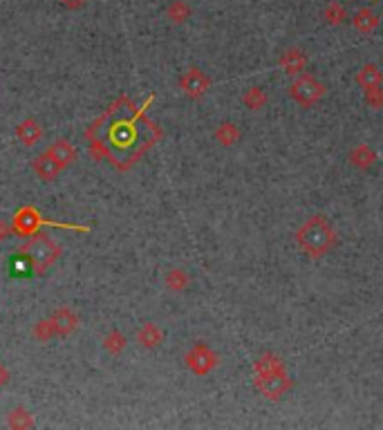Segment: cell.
<instances>
[{"instance_id": "603a6c76", "label": "cell", "mask_w": 383, "mask_h": 430, "mask_svg": "<svg viewBox=\"0 0 383 430\" xmlns=\"http://www.w3.org/2000/svg\"><path fill=\"white\" fill-rule=\"evenodd\" d=\"M126 343H128L126 336H123L119 330H112L104 336V349L112 356H119L123 349H126Z\"/></svg>"}, {"instance_id": "e0dca14e", "label": "cell", "mask_w": 383, "mask_h": 430, "mask_svg": "<svg viewBox=\"0 0 383 430\" xmlns=\"http://www.w3.org/2000/svg\"><path fill=\"white\" fill-rule=\"evenodd\" d=\"M240 137H242V132H240V128L235 126L233 121H224V123H220V126L216 128V141L218 144H222V146H235L240 141Z\"/></svg>"}, {"instance_id": "7c38bea8", "label": "cell", "mask_w": 383, "mask_h": 430, "mask_svg": "<svg viewBox=\"0 0 383 430\" xmlns=\"http://www.w3.org/2000/svg\"><path fill=\"white\" fill-rule=\"evenodd\" d=\"M16 137L25 146H36L43 139V126L36 119H22L16 126Z\"/></svg>"}, {"instance_id": "3957f363", "label": "cell", "mask_w": 383, "mask_h": 430, "mask_svg": "<svg viewBox=\"0 0 383 430\" xmlns=\"http://www.w3.org/2000/svg\"><path fill=\"white\" fill-rule=\"evenodd\" d=\"M52 224V226H61V229H76V231H88V226H72V224H61V222H52V220H43L41 213L34 207H22L16 211V215L11 218V235L18 237H32L34 233H39L41 226Z\"/></svg>"}, {"instance_id": "5b68a950", "label": "cell", "mask_w": 383, "mask_h": 430, "mask_svg": "<svg viewBox=\"0 0 383 430\" xmlns=\"http://www.w3.org/2000/svg\"><path fill=\"white\" fill-rule=\"evenodd\" d=\"M291 388H294V381L289 379L285 368L265 372V375H256V390L265 394L267 399H280Z\"/></svg>"}, {"instance_id": "484cf974", "label": "cell", "mask_w": 383, "mask_h": 430, "mask_svg": "<svg viewBox=\"0 0 383 430\" xmlns=\"http://www.w3.org/2000/svg\"><path fill=\"white\" fill-rule=\"evenodd\" d=\"M363 95H365V104L370 108H375V110L383 108V85L381 88H372V90H365Z\"/></svg>"}, {"instance_id": "cb8c5ba5", "label": "cell", "mask_w": 383, "mask_h": 430, "mask_svg": "<svg viewBox=\"0 0 383 430\" xmlns=\"http://www.w3.org/2000/svg\"><path fill=\"white\" fill-rule=\"evenodd\" d=\"M323 18H325V22H330V25L336 27V25H343V22L347 20V11L341 3H330L323 11Z\"/></svg>"}, {"instance_id": "4316f807", "label": "cell", "mask_w": 383, "mask_h": 430, "mask_svg": "<svg viewBox=\"0 0 383 430\" xmlns=\"http://www.w3.org/2000/svg\"><path fill=\"white\" fill-rule=\"evenodd\" d=\"M61 5L65 9H70V11H76V9H81L85 5V0H61Z\"/></svg>"}, {"instance_id": "5bb4252c", "label": "cell", "mask_w": 383, "mask_h": 430, "mask_svg": "<svg viewBox=\"0 0 383 430\" xmlns=\"http://www.w3.org/2000/svg\"><path fill=\"white\" fill-rule=\"evenodd\" d=\"M32 168L41 179H45V182H52V179H56V177H59V173L63 171V168L56 164L48 153L39 155L36 160L32 162Z\"/></svg>"}, {"instance_id": "52a82bcc", "label": "cell", "mask_w": 383, "mask_h": 430, "mask_svg": "<svg viewBox=\"0 0 383 430\" xmlns=\"http://www.w3.org/2000/svg\"><path fill=\"white\" fill-rule=\"evenodd\" d=\"M179 90H182L186 99L197 101L211 90V76L204 70H200V67H188L182 78H179Z\"/></svg>"}, {"instance_id": "8992f818", "label": "cell", "mask_w": 383, "mask_h": 430, "mask_svg": "<svg viewBox=\"0 0 383 430\" xmlns=\"http://www.w3.org/2000/svg\"><path fill=\"white\" fill-rule=\"evenodd\" d=\"M218 361H220L218 354L213 352V349H211L207 343H195V345L184 354L186 368L193 372V375H197V377L211 375V372L218 368Z\"/></svg>"}, {"instance_id": "9c48e42d", "label": "cell", "mask_w": 383, "mask_h": 430, "mask_svg": "<svg viewBox=\"0 0 383 430\" xmlns=\"http://www.w3.org/2000/svg\"><path fill=\"white\" fill-rule=\"evenodd\" d=\"M278 65L283 67L285 74L298 76V74H302V70H305V65H307V54L300 48H287L283 54H280Z\"/></svg>"}, {"instance_id": "ffe728a7", "label": "cell", "mask_w": 383, "mask_h": 430, "mask_svg": "<svg viewBox=\"0 0 383 430\" xmlns=\"http://www.w3.org/2000/svg\"><path fill=\"white\" fill-rule=\"evenodd\" d=\"M267 101H269V97H267V92H265L263 88H249L242 95V104L249 110H253V112L263 110L267 106Z\"/></svg>"}, {"instance_id": "4fadbf2b", "label": "cell", "mask_w": 383, "mask_h": 430, "mask_svg": "<svg viewBox=\"0 0 383 430\" xmlns=\"http://www.w3.org/2000/svg\"><path fill=\"white\" fill-rule=\"evenodd\" d=\"M356 85L363 90H372V88H381L383 85V72L375 63H365L361 70L356 72Z\"/></svg>"}, {"instance_id": "6da1fadb", "label": "cell", "mask_w": 383, "mask_h": 430, "mask_svg": "<svg viewBox=\"0 0 383 430\" xmlns=\"http://www.w3.org/2000/svg\"><path fill=\"white\" fill-rule=\"evenodd\" d=\"M294 237H296V244L300 247V251L316 260L328 256L339 244V233H336V229L325 215H312V218H307L298 226Z\"/></svg>"}, {"instance_id": "7a4b0ae2", "label": "cell", "mask_w": 383, "mask_h": 430, "mask_svg": "<svg viewBox=\"0 0 383 430\" xmlns=\"http://www.w3.org/2000/svg\"><path fill=\"white\" fill-rule=\"evenodd\" d=\"M61 251L63 249L56 244L50 235H43V233H34L29 240L18 249L22 260L29 265V271H34L36 276H43L45 271L61 258Z\"/></svg>"}, {"instance_id": "d4e9b609", "label": "cell", "mask_w": 383, "mask_h": 430, "mask_svg": "<svg viewBox=\"0 0 383 430\" xmlns=\"http://www.w3.org/2000/svg\"><path fill=\"white\" fill-rule=\"evenodd\" d=\"M32 334H34V338H39V341H50L52 336H56V332H54V325H52V321L50 319H45V321H39L36 325H34V330H32Z\"/></svg>"}, {"instance_id": "7402d4cb", "label": "cell", "mask_w": 383, "mask_h": 430, "mask_svg": "<svg viewBox=\"0 0 383 430\" xmlns=\"http://www.w3.org/2000/svg\"><path fill=\"white\" fill-rule=\"evenodd\" d=\"M164 282H166V287L171 289L173 293H179V291H184L188 287L190 278H188V274H186L184 269H171L166 274Z\"/></svg>"}, {"instance_id": "9a60e30c", "label": "cell", "mask_w": 383, "mask_h": 430, "mask_svg": "<svg viewBox=\"0 0 383 430\" xmlns=\"http://www.w3.org/2000/svg\"><path fill=\"white\" fill-rule=\"evenodd\" d=\"M137 343L146 349H155L164 343V332L162 327H157L155 323H144L137 332Z\"/></svg>"}, {"instance_id": "2e32d148", "label": "cell", "mask_w": 383, "mask_h": 430, "mask_svg": "<svg viewBox=\"0 0 383 430\" xmlns=\"http://www.w3.org/2000/svg\"><path fill=\"white\" fill-rule=\"evenodd\" d=\"M379 22H381V18L370 7L358 9L356 14L352 16V25H354V29L358 34H372L379 27Z\"/></svg>"}, {"instance_id": "30bf717a", "label": "cell", "mask_w": 383, "mask_h": 430, "mask_svg": "<svg viewBox=\"0 0 383 430\" xmlns=\"http://www.w3.org/2000/svg\"><path fill=\"white\" fill-rule=\"evenodd\" d=\"M45 153H48V155L52 157V160H54L56 164H59L61 168L72 166V164L76 162V157H78V155H76V148H74V144H70L67 139L54 141Z\"/></svg>"}, {"instance_id": "44dd1931", "label": "cell", "mask_w": 383, "mask_h": 430, "mask_svg": "<svg viewBox=\"0 0 383 430\" xmlns=\"http://www.w3.org/2000/svg\"><path fill=\"white\" fill-rule=\"evenodd\" d=\"M166 18L175 22V25H182L190 18V7L184 3V0H173L171 5L166 7Z\"/></svg>"}, {"instance_id": "277c9868", "label": "cell", "mask_w": 383, "mask_h": 430, "mask_svg": "<svg viewBox=\"0 0 383 430\" xmlns=\"http://www.w3.org/2000/svg\"><path fill=\"white\" fill-rule=\"evenodd\" d=\"M287 92H289V97L294 99L300 108H312V106H316L319 101L325 97L328 88H325L316 76L298 74L294 81H291V85L287 88Z\"/></svg>"}, {"instance_id": "ba28073f", "label": "cell", "mask_w": 383, "mask_h": 430, "mask_svg": "<svg viewBox=\"0 0 383 430\" xmlns=\"http://www.w3.org/2000/svg\"><path fill=\"white\" fill-rule=\"evenodd\" d=\"M50 321L54 325V332L56 336H70L72 332H76V327H78V316L72 307H59V310H54L52 316H50Z\"/></svg>"}, {"instance_id": "f1b7e54d", "label": "cell", "mask_w": 383, "mask_h": 430, "mask_svg": "<svg viewBox=\"0 0 383 430\" xmlns=\"http://www.w3.org/2000/svg\"><path fill=\"white\" fill-rule=\"evenodd\" d=\"M7 235H11V224L0 222V240H5Z\"/></svg>"}, {"instance_id": "8fae6325", "label": "cell", "mask_w": 383, "mask_h": 430, "mask_svg": "<svg viewBox=\"0 0 383 430\" xmlns=\"http://www.w3.org/2000/svg\"><path fill=\"white\" fill-rule=\"evenodd\" d=\"M347 160H350V164L354 168H358V171H370L375 164H377V153L370 148L368 144H358L354 146V148L350 151V155H347Z\"/></svg>"}, {"instance_id": "ac0fdd59", "label": "cell", "mask_w": 383, "mask_h": 430, "mask_svg": "<svg viewBox=\"0 0 383 430\" xmlns=\"http://www.w3.org/2000/svg\"><path fill=\"white\" fill-rule=\"evenodd\" d=\"M7 426H9L11 430H29V428H34V415H32L27 408L18 405V408L9 410V415H7Z\"/></svg>"}, {"instance_id": "d6986e66", "label": "cell", "mask_w": 383, "mask_h": 430, "mask_svg": "<svg viewBox=\"0 0 383 430\" xmlns=\"http://www.w3.org/2000/svg\"><path fill=\"white\" fill-rule=\"evenodd\" d=\"M278 368H285V363L280 361L278 354L274 352H265L256 359L253 363V375H265V372H272V370H278Z\"/></svg>"}, {"instance_id": "83f0119b", "label": "cell", "mask_w": 383, "mask_h": 430, "mask_svg": "<svg viewBox=\"0 0 383 430\" xmlns=\"http://www.w3.org/2000/svg\"><path fill=\"white\" fill-rule=\"evenodd\" d=\"M7 381H9V372H7V368L3 366V361H0V388H5Z\"/></svg>"}]
</instances>
